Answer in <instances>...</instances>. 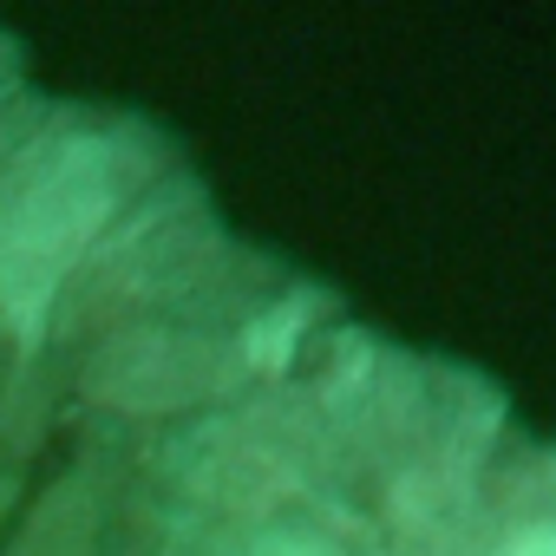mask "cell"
<instances>
[{
	"label": "cell",
	"instance_id": "2",
	"mask_svg": "<svg viewBox=\"0 0 556 556\" xmlns=\"http://www.w3.org/2000/svg\"><path fill=\"white\" fill-rule=\"evenodd\" d=\"M289 348H295L289 308L249 315L242 328H203V321H177L170 308H151L99 334V348L79 367V393L125 419H177L229 400L255 374H275Z\"/></svg>",
	"mask_w": 556,
	"mask_h": 556
},
{
	"label": "cell",
	"instance_id": "4",
	"mask_svg": "<svg viewBox=\"0 0 556 556\" xmlns=\"http://www.w3.org/2000/svg\"><path fill=\"white\" fill-rule=\"evenodd\" d=\"M0 510H8V484H0Z\"/></svg>",
	"mask_w": 556,
	"mask_h": 556
},
{
	"label": "cell",
	"instance_id": "1",
	"mask_svg": "<svg viewBox=\"0 0 556 556\" xmlns=\"http://www.w3.org/2000/svg\"><path fill=\"white\" fill-rule=\"evenodd\" d=\"M151 157L125 125L53 118L0 157V328L40 341L60 295L144 197Z\"/></svg>",
	"mask_w": 556,
	"mask_h": 556
},
{
	"label": "cell",
	"instance_id": "3",
	"mask_svg": "<svg viewBox=\"0 0 556 556\" xmlns=\"http://www.w3.org/2000/svg\"><path fill=\"white\" fill-rule=\"evenodd\" d=\"M471 556H556V510H523L504 517Z\"/></svg>",
	"mask_w": 556,
	"mask_h": 556
}]
</instances>
